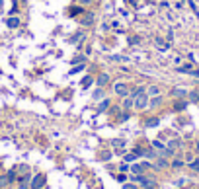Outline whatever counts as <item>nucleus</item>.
Segmentation results:
<instances>
[{"instance_id":"20e7f679","label":"nucleus","mask_w":199,"mask_h":189,"mask_svg":"<svg viewBox=\"0 0 199 189\" xmlns=\"http://www.w3.org/2000/svg\"><path fill=\"white\" fill-rule=\"evenodd\" d=\"M115 94H117V96H123V98H127V96H129V88H127V84H123V82H117V84H115Z\"/></svg>"},{"instance_id":"dca6fc26","label":"nucleus","mask_w":199,"mask_h":189,"mask_svg":"<svg viewBox=\"0 0 199 189\" xmlns=\"http://www.w3.org/2000/svg\"><path fill=\"white\" fill-rule=\"evenodd\" d=\"M107 82H109V76H107V74H100V78H98V84H100V86H106Z\"/></svg>"},{"instance_id":"393cba45","label":"nucleus","mask_w":199,"mask_h":189,"mask_svg":"<svg viewBox=\"0 0 199 189\" xmlns=\"http://www.w3.org/2000/svg\"><path fill=\"white\" fill-rule=\"evenodd\" d=\"M178 72H191V64H186V67H180Z\"/></svg>"},{"instance_id":"c756f323","label":"nucleus","mask_w":199,"mask_h":189,"mask_svg":"<svg viewBox=\"0 0 199 189\" xmlns=\"http://www.w3.org/2000/svg\"><path fill=\"white\" fill-rule=\"evenodd\" d=\"M82 37H84V35H82V33H78V35H74V37H70L69 41H70V43H74V41H78V39H82Z\"/></svg>"},{"instance_id":"f3484780","label":"nucleus","mask_w":199,"mask_h":189,"mask_svg":"<svg viewBox=\"0 0 199 189\" xmlns=\"http://www.w3.org/2000/svg\"><path fill=\"white\" fill-rule=\"evenodd\" d=\"M133 105H135V99H133V98H127V99L123 101V107H125V109H129V107H133Z\"/></svg>"},{"instance_id":"4be33fe9","label":"nucleus","mask_w":199,"mask_h":189,"mask_svg":"<svg viewBox=\"0 0 199 189\" xmlns=\"http://www.w3.org/2000/svg\"><path fill=\"white\" fill-rule=\"evenodd\" d=\"M102 96H104V90H102V88H98L94 92V99H102Z\"/></svg>"},{"instance_id":"a211bd4d","label":"nucleus","mask_w":199,"mask_h":189,"mask_svg":"<svg viewBox=\"0 0 199 189\" xmlns=\"http://www.w3.org/2000/svg\"><path fill=\"white\" fill-rule=\"evenodd\" d=\"M20 25V20L18 18H10L8 20V27H18Z\"/></svg>"},{"instance_id":"6ab92c4d","label":"nucleus","mask_w":199,"mask_h":189,"mask_svg":"<svg viewBox=\"0 0 199 189\" xmlns=\"http://www.w3.org/2000/svg\"><path fill=\"white\" fill-rule=\"evenodd\" d=\"M189 168L195 170V172H199V160H191V162H189Z\"/></svg>"},{"instance_id":"b1692460","label":"nucleus","mask_w":199,"mask_h":189,"mask_svg":"<svg viewBox=\"0 0 199 189\" xmlns=\"http://www.w3.org/2000/svg\"><path fill=\"white\" fill-rule=\"evenodd\" d=\"M180 146V141H170V144H168V148H172V150H176Z\"/></svg>"},{"instance_id":"0eeeda50","label":"nucleus","mask_w":199,"mask_h":189,"mask_svg":"<svg viewBox=\"0 0 199 189\" xmlns=\"http://www.w3.org/2000/svg\"><path fill=\"white\" fill-rule=\"evenodd\" d=\"M166 166H168V162H166V158H164V156H158V158H156V162H154V168H156V170H164Z\"/></svg>"},{"instance_id":"f03ea898","label":"nucleus","mask_w":199,"mask_h":189,"mask_svg":"<svg viewBox=\"0 0 199 189\" xmlns=\"http://www.w3.org/2000/svg\"><path fill=\"white\" fill-rule=\"evenodd\" d=\"M45 181H47V177L43 173H37V176H33L31 181H29V189H41L45 185Z\"/></svg>"},{"instance_id":"5701e85b","label":"nucleus","mask_w":199,"mask_h":189,"mask_svg":"<svg viewBox=\"0 0 199 189\" xmlns=\"http://www.w3.org/2000/svg\"><path fill=\"white\" fill-rule=\"evenodd\" d=\"M131 172H133V173H143V166L135 164V166H133V168H131Z\"/></svg>"},{"instance_id":"bb28decb","label":"nucleus","mask_w":199,"mask_h":189,"mask_svg":"<svg viewBox=\"0 0 199 189\" xmlns=\"http://www.w3.org/2000/svg\"><path fill=\"white\" fill-rule=\"evenodd\" d=\"M90 84H92V78H90V76H86V78H84V82H82V86H84V88H88Z\"/></svg>"},{"instance_id":"39448f33","label":"nucleus","mask_w":199,"mask_h":189,"mask_svg":"<svg viewBox=\"0 0 199 189\" xmlns=\"http://www.w3.org/2000/svg\"><path fill=\"white\" fill-rule=\"evenodd\" d=\"M8 185H12V179L8 177V173H0V189H6Z\"/></svg>"},{"instance_id":"a878e982","label":"nucleus","mask_w":199,"mask_h":189,"mask_svg":"<svg viewBox=\"0 0 199 189\" xmlns=\"http://www.w3.org/2000/svg\"><path fill=\"white\" fill-rule=\"evenodd\" d=\"M135 158H137V154H135V152H133V154H127V156H125V162H133Z\"/></svg>"},{"instance_id":"c9c22d12","label":"nucleus","mask_w":199,"mask_h":189,"mask_svg":"<svg viewBox=\"0 0 199 189\" xmlns=\"http://www.w3.org/2000/svg\"><path fill=\"white\" fill-rule=\"evenodd\" d=\"M197 152H199V142H197Z\"/></svg>"},{"instance_id":"9b49d317","label":"nucleus","mask_w":199,"mask_h":189,"mask_svg":"<svg viewBox=\"0 0 199 189\" xmlns=\"http://www.w3.org/2000/svg\"><path fill=\"white\" fill-rule=\"evenodd\" d=\"M158 123H160V121H158V117H150V119H146L145 125L150 129V127H158Z\"/></svg>"},{"instance_id":"6e6552de","label":"nucleus","mask_w":199,"mask_h":189,"mask_svg":"<svg viewBox=\"0 0 199 189\" xmlns=\"http://www.w3.org/2000/svg\"><path fill=\"white\" fill-rule=\"evenodd\" d=\"M29 181H31V173H26L20 181V189H29Z\"/></svg>"},{"instance_id":"f8f14e48","label":"nucleus","mask_w":199,"mask_h":189,"mask_svg":"<svg viewBox=\"0 0 199 189\" xmlns=\"http://www.w3.org/2000/svg\"><path fill=\"white\" fill-rule=\"evenodd\" d=\"M187 107V101H176V105H174V111H183Z\"/></svg>"},{"instance_id":"412c9836","label":"nucleus","mask_w":199,"mask_h":189,"mask_svg":"<svg viewBox=\"0 0 199 189\" xmlns=\"http://www.w3.org/2000/svg\"><path fill=\"white\" fill-rule=\"evenodd\" d=\"M139 41H141V37H139V35H131V37H129V43H131V45H137Z\"/></svg>"},{"instance_id":"423d86ee","label":"nucleus","mask_w":199,"mask_h":189,"mask_svg":"<svg viewBox=\"0 0 199 189\" xmlns=\"http://www.w3.org/2000/svg\"><path fill=\"white\" fill-rule=\"evenodd\" d=\"M78 21H80V25H92L94 24V14H86V16H82Z\"/></svg>"},{"instance_id":"aec40b11","label":"nucleus","mask_w":199,"mask_h":189,"mask_svg":"<svg viewBox=\"0 0 199 189\" xmlns=\"http://www.w3.org/2000/svg\"><path fill=\"white\" fill-rule=\"evenodd\" d=\"M160 101H162V98H158V96H154V98L150 99V107H156V105L160 104Z\"/></svg>"},{"instance_id":"cd10ccee","label":"nucleus","mask_w":199,"mask_h":189,"mask_svg":"<svg viewBox=\"0 0 199 189\" xmlns=\"http://www.w3.org/2000/svg\"><path fill=\"white\" fill-rule=\"evenodd\" d=\"M152 146H154V148H158V150H162V148H164V144L158 142V141H154V142H152Z\"/></svg>"},{"instance_id":"2f4dec72","label":"nucleus","mask_w":199,"mask_h":189,"mask_svg":"<svg viewBox=\"0 0 199 189\" xmlns=\"http://www.w3.org/2000/svg\"><path fill=\"white\" fill-rule=\"evenodd\" d=\"M123 144H125L123 141H113V146H115V148H121V146H123Z\"/></svg>"},{"instance_id":"1a4fd4ad","label":"nucleus","mask_w":199,"mask_h":189,"mask_svg":"<svg viewBox=\"0 0 199 189\" xmlns=\"http://www.w3.org/2000/svg\"><path fill=\"white\" fill-rule=\"evenodd\" d=\"M172 96H174V98H183V96H187V90H183V88H174V90H172Z\"/></svg>"},{"instance_id":"473e14b6","label":"nucleus","mask_w":199,"mask_h":189,"mask_svg":"<svg viewBox=\"0 0 199 189\" xmlns=\"http://www.w3.org/2000/svg\"><path fill=\"white\" fill-rule=\"evenodd\" d=\"M123 189H137V185H133V183H125Z\"/></svg>"},{"instance_id":"7ed1b4c3","label":"nucleus","mask_w":199,"mask_h":189,"mask_svg":"<svg viewBox=\"0 0 199 189\" xmlns=\"http://www.w3.org/2000/svg\"><path fill=\"white\" fill-rule=\"evenodd\" d=\"M146 105H149V94L143 92L141 96H137V98H135V107H137V109H145Z\"/></svg>"},{"instance_id":"f704fd0d","label":"nucleus","mask_w":199,"mask_h":189,"mask_svg":"<svg viewBox=\"0 0 199 189\" xmlns=\"http://www.w3.org/2000/svg\"><path fill=\"white\" fill-rule=\"evenodd\" d=\"M191 74H193V76H197V78H199V70H191Z\"/></svg>"},{"instance_id":"4468645a","label":"nucleus","mask_w":199,"mask_h":189,"mask_svg":"<svg viewBox=\"0 0 199 189\" xmlns=\"http://www.w3.org/2000/svg\"><path fill=\"white\" fill-rule=\"evenodd\" d=\"M146 94H149V96H158V94H160V88H158V86H150V88L149 90H146Z\"/></svg>"},{"instance_id":"f257e3e1","label":"nucleus","mask_w":199,"mask_h":189,"mask_svg":"<svg viewBox=\"0 0 199 189\" xmlns=\"http://www.w3.org/2000/svg\"><path fill=\"white\" fill-rule=\"evenodd\" d=\"M135 181L145 189H156V181H154L152 177H149V176H137Z\"/></svg>"},{"instance_id":"c85d7f7f","label":"nucleus","mask_w":199,"mask_h":189,"mask_svg":"<svg viewBox=\"0 0 199 189\" xmlns=\"http://www.w3.org/2000/svg\"><path fill=\"white\" fill-rule=\"evenodd\" d=\"M172 166H174V168H182V166H183V162H182V160H174V162H172Z\"/></svg>"},{"instance_id":"7c9ffc66","label":"nucleus","mask_w":199,"mask_h":189,"mask_svg":"<svg viewBox=\"0 0 199 189\" xmlns=\"http://www.w3.org/2000/svg\"><path fill=\"white\" fill-rule=\"evenodd\" d=\"M107 105H109V99H104V101H102V104H100V109H106Z\"/></svg>"},{"instance_id":"9d476101","label":"nucleus","mask_w":199,"mask_h":189,"mask_svg":"<svg viewBox=\"0 0 199 189\" xmlns=\"http://www.w3.org/2000/svg\"><path fill=\"white\" fill-rule=\"evenodd\" d=\"M187 96H189V101H193V104H199V90H191Z\"/></svg>"},{"instance_id":"ddd939ff","label":"nucleus","mask_w":199,"mask_h":189,"mask_svg":"<svg viewBox=\"0 0 199 189\" xmlns=\"http://www.w3.org/2000/svg\"><path fill=\"white\" fill-rule=\"evenodd\" d=\"M109 61H117V62H127V57H123V55H109Z\"/></svg>"},{"instance_id":"72a5a7b5","label":"nucleus","mask_w":199,"mask_h":189,"mask_svg":"<svg viewBox=\"0 0 199 189\" xmlns=\"http://www.w3.org/2000/svg\"><path fill=\"white\" fill-rule=\"evenodd\" d=\"M78 2H80V4H90L92 0H78Z\"/></svg>"},{"instance_id":"2eb2a0df","label":"nucleus","mask_w":199,"mask_h":189,"mask_svg":"<svg viewBox=\"0 0 199 189\" xmlns=\"http://www.w3.org/2000/svg\"><path fill=\"white\" fill-rule=\"evenodd\" d=\"M143 156H146V158H150V160H156L158 158V154L154 150H143Z\"/></svg>"}]
</instances>
